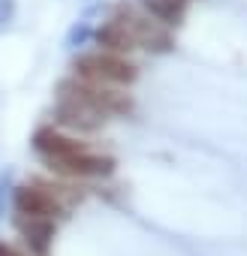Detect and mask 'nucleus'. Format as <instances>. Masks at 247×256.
Returning <instances> with one entry per match:
<instances>
[{"instance_id":"f257e3e1","label":"nucleus","mask_w":247,"mask_h":256,"mask_svg":"<svg viewBox=\"0 0 247 256\" xmlns=\"http://www.w3.org/2000/svg\"><path fill=\"white\" fill-rule=\"evenodd\" d=\"M76 72L88 84H133L136 82V66L130 60H124L118 54L100 52V54H82L76 60Z\"/></svg>"},{"instance_id":"f03ea898","label":"nucleus","mask_w":247,"mask_h":256,"mask_svg":"<svg viewBox=\"0 0 247 256\" xmlns=\"http://www.w3.org/2000/svg\"><path fill=\"white\" fill-rule=\"evenodd\" d=\"M118 18L127 24V30H130V36H133L136 48H139V46L148 48V52H169V48H172V36H169L157 22L142 18V16H136L133 10H127V6H118Z\"/></svg>"},{"instance_id":"7ed1b4c3","label":"nucleus","mask_w":247,"mask_h":256,"mask_svg":"<svg viewBox=\"0 0 247 256\" xmlns=\"http://www.w3.org/2000/svg\"><path fill=\"white\" fill-rule=\"evenodd\" d=\"M16 208L22 217H46L52 220L58 214V199L46 187H22L16 193Z\"/></svg>"},{"instance_id":"20e7f679","label":"nucleus","mask_w":247,"mask_h":256,"mask_svg":"<svg viewBox=\"0 0 247 256\" xmlns=\"http://www.w3.org/2000/svg\"><path fill=\"white\" fill-rule=\"evenodd\" d=\"M52 169L64 172V175H72V178H94V175H108L114 169V160L108 157H94L88 151L76 154V157H66V160H58L52 163Z\"/></svg>"},{"instance_id":"39448f33","label":"nucleus","mask_w":247,"mask_h":256,"mask_svg":"<svg viewBox=\"0 0 247 256\" xmlns=\"http://www.w3.org/2000/svg\"><path fill=\"white\" fill-rule=\"evenodd\" d=\"M34 148H36L48 163L66 160V157H76V154H82V151H84V145H82V142L66 139V136H60V133H54V130H40V133L34 136Z\"/></svg>"},{"instance_id":"423d86ee","label":"nucleus","mask_w":247,"mask_h":256,"mask_svg":"<svg viewBox=\"0 0 247 256\" xmlns=\"http://www.w3.org/2000/svg\"><path fill=\"white\" fill-rule=\"evenodd\" d=\"M94 40H96V46H102L108 54H120V52H133V48H136V42H133L127 24H124L118 16L108 18L106 24H100V28L94 30Z\"/></svg>"},{"instance_id":"0eeeda50","label":"nucleus","mask_w":247,"mask_h":256,"mask_svg":"<svg viewBox=\"0 0 247 256\" xmlns=\"http://www.w3.org/2000/svg\"><path fill=\"white\" fill-rule=\"evenodd\" d=\"M18 229H22V235L28 238V244L36 256H48V244H52V235H54L52 220H46V217H18Z\"/></svg>"},{"instance_id":"6e6552de","label":"nucleus","mask_w":247,"mask_h":256,"mask_svg":"<svg viewBox=\"0 0 247 256\" xmlns=\"http://www.w3.org/2000/svg\"><path fill=\"white\" fill-rule=\"evenodd\" d=\"M142 4L160 24H181L187 0H142Z\"/></svg>"},{"instance_id":"1a4fd4ad","label":"nucleus","mask_w":247,"mask_h":256,"mask_svg":"<svg viewBox=\"0 0 247 256\" xmlns=\"http://www.w3.org/2000/svg\"><path fill=\"white\" fill-rule=\"evenodd\" d=\"M90 36H94L90 24H88V22H78V24H72L70 34H66V48H78V46H84Z\"/></svg>"},{"instance_id":"9d476101","label":"nucleus","mask_w":247,"mask_h":256,"mask_svg":"<svg viewBox=\"0 0 247 256\" xmlns=\"http://www.w3.org/2000/svg\"><path fill=\"white\" fill-rule=\"evenodd\" d=\"M16 18V0H0V30H6Z\"/></svg>"},{"instance_id":"9b49d317","label":"nucleus","mask_w":247,"mask_h":256,"mask_svg":"<svg viewBox=\"0 0 247 256\" xmlns=\"http://www.w3.org/2000/svg\"><path fill=\"white\" fill-rule=\"evenodd\" d=\"M0 256H18V253H16L10 244H4V241H0Z\"/></svg>"},{"instance_id":"f8f14e48","label":"nucleus","mask_w":247,"mask_h":256,"mask_svg":"<svg viewBox=\"0 0 247 256\" xmlns=\"http://www.w3.org/2000/svg\"><path fill=\"white\" fill-rule=\"evenodd\" d=\"M4 193H6V178H0V214H4Z\"/></svg>"}]
</instances>
